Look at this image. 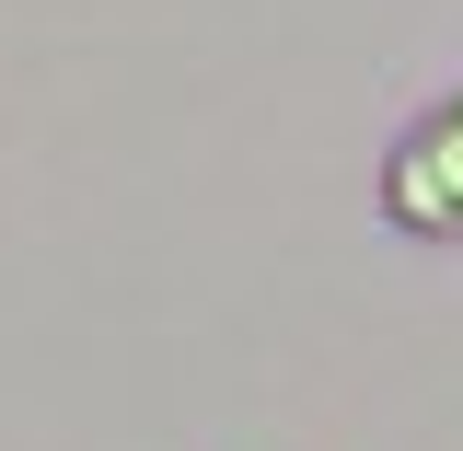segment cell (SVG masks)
<instances>
[{"instance_id":"1","label":"cell","mask_w":463,"mask_h":451,"mask_svg":"<svg viewBox=\"0 0 463 451\" xmlns=\"http://www.w3.org/2000/svg\"><path fill=\"white\" fill-rule=\"evenodd\" d=\"M383 221L417 231V243H463V93L417 116L383 163Z\"/></svg>"}]
</instances>
